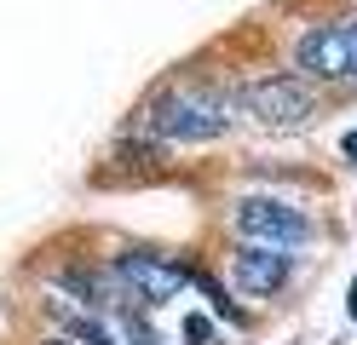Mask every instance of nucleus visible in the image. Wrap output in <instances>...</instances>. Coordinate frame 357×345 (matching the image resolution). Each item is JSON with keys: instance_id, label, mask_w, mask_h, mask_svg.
<instances>
[{"instance_id": "obj_13", "label": "nucleus", "mask_w": 357, "mask_h": 345, "mask_svg": "<svg viewBox=\"0 0 357 345\" xmlns=\"http://www.w3.org/2000/svg\"><path fill=\"white\" fill-rule=\"evenodd\" d=\"M346 23H351V40H357V17H346Z\"/></svg>"}, {"instance_id": "obj_7", "label": "nucleus", "mask_w": 357, "mask_h": 345, "mask_svg": "<svg viewBox=\"0 0 357 345\" xmlns=\"http://www.w3.org/2000/svg\"><path fill=\"white\" fill-rule=\"evenodd\" d=\"M190 282H196V288H202V293L213 299V311H219V316H225V322H236V328H242V322H248V311H242V305H236V299H231V293H225V288H219V282H213V276H208V270H190Z\"/></svg>"}, {"instance_id": "obj_6", "label": "nucleus", "mask_w": 357, "mask_h": 345, "mask_svg": "<svg viewBox=\"0 0 357 345\" xmlns=\"http://www.w3.org/2000/svg\"><path fill=\"white\" fill-rule=\"evenodd\" d=\"M288 276H294V253H277V247H254L242 242L231 253V288L242 299H277L288 288Z\"/></svg>"}, {"instance_id": "obj_3", "label": "nucleus", "mask_w": 357, "mask_h": 345, "mask_svg": "<svg viewBox=\"0 0 357 345\" xmlns=\"http://www.w3.org/2000/svg\"><path fill=\"white\" fill-rule=\"evenodd\" d=\"M231 230L242 242H254V247L294 253V247H305L317 236V219L288 196H236L231 201Z\"/></svg>"}, {"instance_id": "obj_9", "label": "nucleus", "mask_w": 357, "mask_h": 345, "mask_svg": "<svg viewBox=\"0 0 357 345\" xmlns=\"http://www.w3.org/2000/svg\"><path fill=\"white\" fill-rule=\"evenodd\" d=\"M185 345H213V316L190 311V316H185Z\"/></svg>"}, {"instance_id": "obj_12", "label": "nucleus", "mask_w": 357, "mask_h": 345, "mask_svg": "<svg viewBox=\"0 0 357 345\" xmlns=\"http://www.w3.org/2000/svg\"><path fill=\"white\" fill-rule=\"evenodd\" d=\"M40 345H75L70 334H47V339H40Z\"/></svg>"}, {"instance_id": "obj_2", "label": "nucleus", "mask_w": 357, "mask_h": 345, "mask_svg": "<svg viewBox=\"0 0 357 345\" xmlns=\"http://www.w3.org/2000/svg\"><path fill=\"white\" fill-rule=\"evenodd\" d=\"M231 104L242 121H254V127H271V132H300L317 121V81H305L300 69H265V75H248V81H236L231 86Z\"/></svg>"}, {"instance_id": "obj_1", "label": "nucleus", "mask_w": 357, "mask_h": 345, "mask_svg": "<svg viewBox=\"0 0 357 345\" xmlns=\"http://www.w3.org/2000/svg\"><path fill=\"white\" fill-rule=\"evenodd\" d=\"M236 121V104L225 86H208V81H178L167 92H155V98L139 109V121L132 132L155 138V144H213V138H225Z\"/></svg>"}, {"instance_id": "obj_10", "label": "nucleus", "mask_w": 357, "mask_h": 345, "mask_svg": "<svg viewBox=\"0 0 357 345\" xmlns=\"http://www.w3.org/2000/svg\"><path fill=\"white\" fill-rule=\"evenodd\" d=\"M340 155H346V161H357V132H340Z\"/></svg>"}, {"instance_id": "obj_4", "label": "nucleus", "mask_w": 357, "mask_h": 345, "mask_svg": "<svg viewBox=\"0 0 357 345\" xmlns=\"http://www.w3.org/2000/svg\"><path fill=\"white\" fill-rule=\"evenodd\" d=\"M109 276L121 282L127 305H167V299H178V293L190 288V265L167 259V253H150V247H127V253H116Z\"/></svg>"}, {"instance_id": "obj_11", "label": "nucleus", "mask_w": 357, "mask_h": 345, "mask_svg": "<svg viewBox=\"0 0 357 345\" xmlns=\"http://www.w3.org/2000/svg\"><path fill=\"white\" fill-rule=\"evenodd\" d=\"M346 316L357 322V276H351V299H346Z\"/></svg>"}, {"instance_id": "obj_5", "label": "nucleus", "mask_w": 357, "mask_h": 345, "mask_svg": "<svg viewBox=\"0 0 357 345\" xmlns=\"http://www.w3.org/2000/svg\"><path fill=\"white\" fill-rule=\"evenodd\" d=\"M294 69L305 81H357L351 23H311V29L294 40Z\"/></svg>"}, {"instance_id": "obj_8", "label": "nucleus", "mask_w": 357, "mask_h": 345, "mask_svg": "<svg viewBox=\"0 0 357 345\" xmlns=\"http://www.w3.org/2000/svg\"><path fill=\"white\" fill-rule=\"evenodd\" d=\"M63 334H70L75 345H121V339L109 334L104 322H93V316H63Z\"/></svg>"}]
</instances>
